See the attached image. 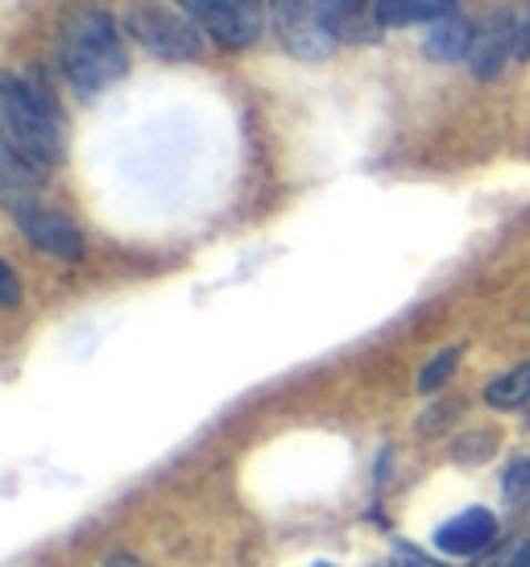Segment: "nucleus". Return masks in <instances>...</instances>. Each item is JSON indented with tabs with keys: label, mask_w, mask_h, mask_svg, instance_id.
Returning <instances> with one entry per match:
<instances>
[{
	"label": "nucleus",
	"mask_w": 530,
	"mask_h": 567,
	"mask_svg": "<svg viewBox=\"0 0 530 567\" xmlns=\"http://www.w3.org/2000/svg\"><path fill=\"white\" fill-rule=\"evenodd\" d=\"M0 121L4 145L38 166H59L67 158V116L59 100L33 80L4 75L0 80Z\"/></svg>",
	"instance_id": "1"
},
{
	"label": "nucleus",
	"mask_w": 530,
	"mask_h": 567,
	"mask_svg": "<svg viewBox=\"0 0 530 567\" xmlns=\"http://www.w3.org/2000/svg\"><path fill=\"white\" fill-rule=\"evenodd\" d=\"M63 71L79 95H95L112 87L129 71V54L121 33L104 9H79L63 25Z\"/></svg>",
	"instance_id": "2"
},
{
	"label": "nucleus",
	"mask_w": 530,
	"mask_h": 567,
	"mask_svg": "<svg viewBox=\"0 0 530 567\" xmlns=\"http://www.w3.org/2000/svg\"><path fill=\"white\" fill-rule=\"evenodd\" d=\"M125 30L137 38L141 47L157 54V59H174V63H187V59H200L203 54V38L200 25L187 21V17L166 13L162 4L145 0V4H133L125 13Z\"/></svg>",
	"instance_id": "3"
},
{
	"label": "nucleus",
	"mask_w": 530,
	"mask_h": 567,
	"mask_svg": "<svg viewBox=\"0 0 530 567\" xmlns=\"http://www.w3.org/2000/svg\"><path fill=\"white\" fill-rule=\"evenodd\" d=\"M269 17H274L278 42L303 63H324L336 50V38L324 17V0H269Z\"/></svg>",
	"instance_id": "4"
},
{
	"label": "nucleus",
	"mask_w": 530,
	"mask_h": 567,
	"mask_svg": "<svg viewBox=\"0 0 530 567\" xmlns=\"http://www.w3.org/2000/svg\"><path fill=\"white\" fill-rule=\"evenodd\" d=\"M203 33H212L224 50L253 47L262 33V17L249 0H179Z\"/></svg>",
	"instance_id": "5"
},
{
	"label": "nucleus",
	"mask_w": 530,
	"mask_h": 567,
	"mask_svg": "<svg viewBox=\"0 0 530 567\" xmlns=\"http://www.w3.org/2000/svg\"><path fill=\"white\" fill-rule=\"evenodd\" d=\"M9 212H13L17 233L30 240L33 249L50 252V257H59V261H79V257H83V233L75 228V220H67L63 212L33 204V199L30 204L9 207Z\"/></svg>",
	"instance_id": "6"
},
{
	"label": "nucleus",
	"mask_w": 530,
	"mask_h": 567,
	"mask_svg": "<svg viewBox=\"0 0 530 567\" xmlns=\"http://www.w3.org/2000/svg\"><path fill=\"white\" fill-rule=\"evenodd\" d=\"M510 54H518V21L514 13H498L489 17L477 38H472V50H468V66L481 83L498 80L501 66L510 63Z\"/></svg>",
	"instance_id": "7"
},
{
	"label": "nucleus",
	"mask_w": 530,
	"mask_h": 567,
	"mask_svg": "<svg viewBox=\"0 0 530 567\" xmlns=\"http://www.w3.org/2000/svg\"><path fill=\"white\" fill-rule=\"evenodd\" d=\"M431 543L444 555H481L485 547L498 543V518L489 509H481V505H472V509L444 522Z\"/></svg>",
	"instance_id": "8"
},
{
	"label": "nucleus",
	"mask_w": 530,
	"mask_h": 567,
	"mask_svg": "<svg viewBox=\"0 0 530 567\" xmlns=\"http://www.w3.org/2000/svg\"><path fill=\"white\" fill-rule=\"evenodd\" d=\"M472 38H477L472 25H468L460 13H452V17H444V21H436V25L427 30V38H422V54H427V59H436V63H456V59H468Z\"/></svg>",
	"instance_id": "9"
},
{
	"label": "nucleus",
	"mask_w": 530,
	"mask_h": 567,
	"mask_svg": "<svg viewBox=\"0 0 530 567\" xmlns=\"http://www.w3.org/2000/svg\"><path fill=\"white\" fill-rule=\"evenodd\" d=\"M456 13V0H377L374 21L381 25H419V21H444Z\"/></svg>",
	"instance_id": "10"
},
{
	"label": "nucleus",
	"mask_w": 530,
	"mask_h": 567,
	"mask_svg": "<svg viewBox=\"0 0 530 567\" xmlns=\"http://www.w3.org/2000/svg\"><path fill=\"white\" fill-rule=\"evenodd\" d=\"M485 402L493 410H518L530 402V364H518L510 373H501L498 381H489Z\"/></svg>",
	"instance_id": "11"
},
{
	"label": "nucleus",
	"mask_w": 530,
	"mask_h": 567,
	"mask_svg": "<svg viewBox=\"0 0 530 567\" xmlns=\"http://www.w3.org/2000/svg\"><path fill=\"white\" fill-rule=\"evenodd\" d=\"M460 357H465V348L452 344V348H444V352H439L431 364H422V373H419V390H422V394H431V390H439L444 381L452 378L456 364H460Z\"/></svg>",
	"instance_id": "12"
},
{
	"label": "nucleus",
	"mask_w": 530,
	"mask_h": 567,
	"mask_svg": "<svg viewBox=\"0 0 530 567\" xmlns=\"http://www.w3.org/2000/svg\"><path fill=\"white\" fill-rule=\"evenodd\" d=\"M530 559V538H498V551H489L485 559H477V567H522Z\"/></svg>",
	"instance_id": "13"
},
{
	"label": "nucleus",
	"mask_w": 530,
	"mask_h": 567,
	"mask_svg": "<svg viewBox=\"0 0 530 567\" xmlns=\"http://www.w3.org/2000/svg\"><path fill=\"white\" fill-rule=\"evenodd\" d=\"M501 493H506V502L514 505V509L530 505V460H514V464L506 468V476H501Z\"/></svg>",
	"instance_id": "14"
},
{
	"label": "nucleus",
	"mask_w": 530,
	"mask_h": 567,
	"mask_svg": "<svg viewBox=\"0 0 530 567\" xmlns=\"http://www.w3.org/2000/svg\"><path fill=\"white\" fill-rule=\"evenodd\" d=\"M0 302H4V307H17V302H21V286H17L13 266H0Z\"/></svg>",
	"instance_id": "15"
},
{
	"label": "nucleus",
	"mask_w": 530,
	"mask_h": 567,
	"mask_svg": "<svg viewBox=\"0 0 530 567\" xmlns=\"http://www.w3.org/2000/svg\"><path fill=\"white\" fill-rule=\"evenodd\" d=\"M518 59H530V13L518 21Z\"/></svg>",
	"instance_id": "16"
},
{
	"label": "nucleus",
	"mask_w": 530,
	"mask_h": 567,
	"mask_svg": "<svg viewBox=\"0 0 530 567\" xmlns=\"http://www.w3.org/2000/svg\"><path fill=\"white\" fill-rule=\"evenodd\" d=\"M344 9H353V13H369V0H336Z\"/></svg>",
	"instance_id": "17"
},
{
	"label": "nucleus",
	"mask_w": 530,
	"mask_h": 567,
	"mask_svg": "<svg viewBox=\"0 0 530 567\" xmlns=\"http://www.w3.org/2000/svg\"><path fill=\"white\" fill-rule=\"evenodd\" d=\"M398 567H422V564H398Z\"/></svg>",
	"instance_id": "18"
},
{
	"label": "nucleus",
	"mask_w": 530,
	"mask_h": 567,
	"mask_svg": "<svg viewBox=\"0 0 530 567\" xmlns=\"http://www.w3.org/2000/svg\"><path fill=\"white\" fill-rule=\"evenodd\" d=\"M315 567H336V564H315Z\"/></svg>",
	"instance_id": "19"
},
{
	"label": "nucleus",
	"mask_w": 530,
	"mask_h": 567,
	"mask_svg": "<svg viewBox=\"0 0 530 567\" xmlns=\"http://www.w3.org/2000/svg\"><path fill=\"white\" fill-rule=\"evenodd\" d=\"M522 567H530V559H527V564H522Z\"/></svg>",
	"instance_id": "20"
}]
</instances>
